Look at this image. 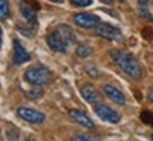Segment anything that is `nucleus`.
<instances>
[{"instance_id":"f257e3e1","label":"nucleus","mask_w":153,"mask_h":141,"mask_svg":"<svg viewBox=\"0 0 153 141\" xmlns=\"http://www.w3.org/2000/svg\"><path fill=\"white\" fill-rule=\"evenodd\" d=\"M74 41H75V34L67 24H58L57 28L47 37L48 47L57 52H65L67 48L74 44Z\"/></svg>"},{"instance_id":"f03ea898","label":"nucleus","mask_w":153,"mask_h":141,"mask_svg":"<svg viewBox=\"0 0 153 141\" xmlns=\"http://www.w3.org/2000/svg\"><path fill=\"white\" fill-rule=\"evenodd\" d=\"M111 57L116 64V66L120 68V70L125 72L129 78L139 79L142 76V68H140L139 62L135 59V57L132 54L126 52V51H122V49H112Z\"/></svg>"},{"instance_id":"7ed1b4c3","label":"nucleus","mask_w":153,"mask_h":141,"mask_svg":"<svg viewBox=\"0 0 153 141\" xmlns=\"http://www.w3.org/2000/svg\"><path fill=\"white\" fill-rule=\"evenodd\" d=\"M51 72H50L45 66L37 65V66H31L24 72V79L26 82H28L30 85L34 86H44V85H48L51 82Z\"/></svg>"},{"instance_id":"20e7f679","label":"nucleus","mask_w":153,"mask_h":141,"mask_svg":"<svg viewBox=\"0 0 153 141\" xmlns=\"http://www.w3.org/2000/svg\"><path fill=\"white\" fill-rule=\"evenodd\" d=\"M97 34L99 37L111 40L114 43H122L123 41V35H122L119 28L112 26V24H108V23H104V24L98 26L97 27Z\"/></svg>"},{"instance_id":"39448f33","label":"nucleus","mask_w":153,"mask_h":141,"mask_svg":"<svg viewBox=\"0 0 153 141\" xmlns=\"http://www.w3.org/2000/svg\"><path fill=\"white\" fill-rule=\"evenodd\" d=\"M72 21L75 23V26L81 28H94L95 26L99 24V17L95 16V14H91V13H75L72 16Z\"/></svg>"},{"instance_id":"423d86ee","label":"nucleus","mask_w":153,"mask_h":141,"mask_svg":"<svg viewBox=\"0 0 153 141\" xmlns=\"http://www.w3.org/2000/svg\"><path fill=\"white\" fill-rule=\"evenodd\" d=\"M94 112L99 116V119H102L104 121H108V123H119L120 120V116L118 114V112L104 103L97 104L94 107Z\"/></svg>"},{"instance_id":"0eeeda50","label":"nucleus","mask_w":153,"mask_h":141,"mask_svg":"<svg viewBox=\"0 0 153 141\" xmlns=\"http://www.w3.org/2000/svg\"><path fill=\"white\" fill-rule=\"evenodd\" d=\"M17 114H19L20 119H23L24 121L33 123V124H40V123H43L44 119H45V116H44L41 112L34 110V109H28V107H19L17 109Z\"/></svg>"},{"instance_id":"6e6552de","label":"nucleus","mask_w":153,"mask_h":141,"mask_svg":"<svg viewBox=\"0 0 153 141\" xmlns=\"http://www.w3.org/2000/svg\"><path fill=\"white\" fill-rule=\"evenodd\" d=\"M28 61H30V54L17 40H14L13 41V64L14 65H23Z\"/></svg>"},{"instance_id":"1a4fd4ad","label":"nucleus","mask_w":153,"mask_h":141,"mask_svg":"<svg viewBox=\"0 0 153 141\" xmlns=\"http://www.w3.org/2000/svg\"><path fill=\"white\" fill-rule=\"evenodd\" d=\"M102 90H104L105 96L109 99V100H112L114 103L119 104V106H125V104H126L125 95L120 92L119 89H116L114 85H109V83H106V85H104Z\"/></svg>"},{"instance_id":"9d476101","label":"nucleus","mask_w":153,"mask_h":141,"mask_svg":"<svg viewBox=\"0 0 153 141\" xmlns=\"http://www.w3.org/2000/svg\"><path fill=\"white\" fill-rule=\"evenodd\" d=\"M19 7H20V11H22L23 17L28 21V24H34V26H36V24H37V17H36L37 10H36L34 7H31V6L28 4L27 1H24V0H20Z\"/></svg>"},{"instance_id":"9b49d317","label":"nucleus","mask_w":153,"mask_h":141,"mask_svg":"<svg viewBox=\"0 0 153 141\" xmlns=\"http://www.w3.org/2000/svg\"><path fill=\"white\" fill-rule=\"evenodd\" d=\"M68 114H70V117H71L74 121H76L78 124L84 126V127H87V129H94V121L89 119L84 112H81V110H70Z\"/></svg>"},{"instance_id":"f8f14e48","label":"nucleus","mask_w":153,"mask_h":141,"mask_svg":"<svg viewBox=\"0 0 153 141\" xmlns=\"http://www.w3.org/2000/svg\"><path fill=\"white\" fill-rule=\"evenodd\" d=\"M79 92H81L82 98L85 99L87 102H89V103H97L99 99H101L99 92L92 86V85H84V86H81Z\"/></svg>"},{"instance_id":"ddd939ff","label":"nucleus","mask_w":153,"mask_h":141,"mask_svg":"<svg viewBox=\"0 0 153 141\" xmlns=\"http://www.w3.org/2000/svg\"><path fill=\"white\" fill-rule=\"evenodd\" d=\"M17 31L20 34H23L24 37H28V38H33L36 35V28L34 27H30L27 24H17Z\"/></svg>"},{"instance_id":"4468645a","label":"nucleus","mask_w":153,"mask_h":141,"mask_svg":"<svg viewBox=\"0 0 153 141\" xmlns=\"http://www.w3.org/2000/svg\"><path fill=\"white\" fill-rule=\"evenodd\" d=\"M137 13H139V17L143 18V20H146V21H152L153 20L152 13L148 10L146 4H139V7H137Z\"/></svg>"},{"instance_id":"2eb2a0df","label":"nucleus","mask_w":153,"mask_h":141,"mask_svg":"<svg viewBox=\"0 0 153 141\" xmlns=\"http://www.w3.org/2000/svg\"><path fill=\"white\" fill-rule=\"evenodd\" d=\"M75 52H76V55H78L79 58H87V57L91 55L92 51H91V48H89L88 45H85V44H79V45L76 47Z\"/></svg>"},{"instance_id":"dca6fc26","label":"nucleus","mask_w":153,"mask_h":141,"mask_svg":"<svg viewBox=\"0 0 153 141\" xmlns=\"http://www.w3.org/2000/svg\"><path fill=\"white\" fill-rule=\"evenodd\" d=\"M140 120H142L145 124L152 126L153 127V113L152 112H149V110H143V112H140Z\"/></svg>"},{"instance_id":"f3484780","label":"nucleus","mask_w":153,"mask_h":141,"mask_svg":"<svg viewBox=\"0 0 153 141\" xmlns=\"http://www.w3.org/2000/svg\"><path fill=\"white\" fill-rule=\"evenodd\" d=\"M0 17H1V21H4L9 17V3H7V0H0Z\"/></svg>"},{"instance_id":"a211bd4d","label":"nucleus","mask_w":153,"mask_h":141,"mask_svg":"<svg viewBox=\"0 0 153 141\" xmlns=\"http://www.w3.org/2000/svg\"><path fill=\"white\" fill-rule=\"evenodd\" d=\"M85 72H87L89 76H92V78H98V76H101L99 69L97 68V66H94V65H87L85 66Z\"/></svg>"},{"instance_id":"6ab92c4d","label":"nucleus","mask_w":153,"mask_h":141,"mask_svg":"<svg viewBox=\"0 0 153 141\" xmlns=\"http://www.w3.org/2000/svg\"><path fill=\"white\" fill-rule=\"evenodd\" d=\"M71 4L78 6V7H88L92 4V0H68Z\"/></svg>"},{"instance_id":"aec40b11","label":"nucleus","mask_w":153,"mask_h":141,"mask_svg":"<svg viewBox=\"0 0 153 141\" xmlns=\"http://www.w3.org/2000/svg\"><path fill=\"white\" fill-rule=\"evenodd\" d=\"M41 96H43V90H40V89H36V90H30V92L26 93V98L31 99V100L41 98Z\"/></svg>"},{"instance_id":"412c9836","label":"nucleus","mask_w":153,"mask_h":141,"mask_svg":"<svg viewBox=\"0 0 153 141\" xmlns=\"http://www.w3.org/2000/svg\"><path fill=\"white\" fill-rule=\"evenodd\" d=\"M142 37L145 38V40H148V41H150L153 38V30L152 27H145L142 30Z\"/></svg>"},{"instance_id":"4be33fe9","label":"nucleus","mask_w":153,"mask_h":141,"mask_svg":"<svg viewBox=\"0 0 153 141\" xmlns=\"http://www.w3.org/2000/svg\"><path fill=\"white\" fill-rule=\"evenodd\" d=\"M72 141H99V140H94L92 137H88V136H74Z\"/></svg>"},{"instance_id":"5701e85b","label":"nucleus","mask_w":153,"mask_h":141,"mask_svg":"<svg viewBox=\"0 0 153 141\" xmlns=\"http://www.w3.org/2000/svg\"><path fill=\"white\" fill-rule=\"evenodd\" d=\"M24 1H27L28 4L31 6V7H34V9H36V10H40V4H38L37 1H36V0H24Z\"/></svg>"},{"instance_id":"b1692460","label":"nucleus","mask_w":153,"mask_h":141,"mask_svg":"<svg viewBox=\"0 0 153 141\" xmlns=\"http://www.w3.org/2000/svg\"><path fill=\"white\" fill-rule=\"evenodd\" d=\"M149 100L153 103V89H150V90H149Z\"/></svg>"},{"instance_id":"393cba45","label":"nucleus","mask_w":153,"mask_h":141,"mask_svg":"<svg viewBox=\"0 0 153 141\" xmlns=\"http://www.w3.org/2000/svg\"><path fill=\"white\" fill-rule=\"evenodd\" d=\"M102 3H105V4H112L114 3V0H101Z\"/></svg>"},{"instance_id":"a878e982","label":"nucleus","mask_w":153,"mask_h":141,"mask_svg":"<svg viewBox=\"0 0 153 141\" xmlns=\"http://www.w3.org/2000/svg\"><path fill=\"white\" fill-rule=\"evenodd\" d=\"M149 0H139V4H148Z\"/></svg>"},{"instance_id":"bb28decb","label":"nucleus","mask_w":153,"mask_h":141,"mask_svg":"<svg viewBox=\"0 0 153 141\" xmlns=\"http://www.w3.org/2000/svg\"><path fill=\"white\" fill-rule=\"evenodd\" d=\"M26 141H36V140H34V138H31V137H28V138H27Z\"/></svg>"},{"instance_id":"cd10ccee","label":"nucleus","mask_w":153,"mask_h":141,"mask_svg":"<svg viewBox=\"0 0 153 141\" xmlns=\"http://www.w3.org/2000/svg\"><path fill=\"white\" fill-rule=\"evenodd\" d=\"M50 1H54V3H60L61 0H50Z\"/></svg>"},{"instance_id":"c85d7f7f","label":"nucleus","mask_w":153,"mask_h":141,"mask_svg":"<svg viewBox=\"0 0 153 141\" xmlns=\"http://www.w3.org/2000/svg\"><path fill=\"white\" fill-rule=\"evenodd\" d=\"M150 138H152V141H153V133H152V134H150Z\"/></svg>"}]
</instances>
